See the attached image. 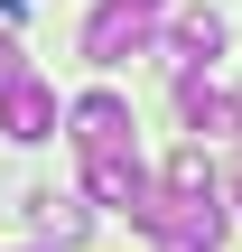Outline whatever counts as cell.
Listing matches in <instances>:
<instances>
[{"label":"cell","instance_id":"6da1fadb","mask_svg":"<svg viewBox=\"0 0 242 252\" xmlns=\"http://www.w3.org/2000/svg\"><path fill=\"white\" fill-rule=\"evenodd\" d=\"M140 234H149V252H224V206H215V196H168V187H159V206L140 215Z\"/></svg>","mask_w":242,"mask_h":252},{"label":"cell","instance_id":"7a4b0ae2","mask_svg":"<svg viewBox=\"0 0 242 252\" xmlns=\"http://www.w3.org/2000/svg\"><path fill=\"white\" fill-rule=\"evenodd\" d=\"M159 9H168V0H103V9L84 19V56H93V65H131V56L149 47Z\"/></svg>","mask_w":242,"mask_h":252},{"label":"cell","instance_id":"3957f363","mask_svg":"<svg viewBox=\"0 0 242 252\" xmlns=\"http://www.w3.org/2000/svg\"><path fill=\"white\" fill-rule=\"evenodd\" d=\"M84 196H93V206H112V215H131V224H140V215H149V206H159V178H149V168H140V159H131V150H93V159H84Z\"/></svg>","mask_w":242,"mask_h":252},{"label":"cell","instance_id":"277c9868","mask_svg":"<svg viewBox=\"0 0 242 252\" xmlns=\"http://www.w3.org/2000/svg\"><path fill=\"white\" fill-rule=\"evenodd\" d=\"M0 140H56V94H47V75L37 65H19V75H0Z\"/></svg>","mask_w":242,"mask_h":252},{"label":"cell","instance_id":"5b68a950","mask_svg":"<svg viewBox=\"0 0 242 252\" xmlns=\"http://www.w3.org/2000/svg\"><path fill=\"white\" fill-rule=\"evenodd\" d=\"M65 122H75V150H84V159H93V150H131V131H140L121 94H84Z\"/></svg>","mask_w":242,"mask_h":252},{"label":"cell","instance_id":"8992f818","mask_svg":"<svg viewBox=\"0 0 242 252\" xmlns=\"http://www.w3.org/2000/svg\"><path fill=\"white\" fill-rule=\"evenodd\" d=\"M28 224H37V243L75 252L84 234H93V206H84V196H56V187H37V196H28Z\"/></svg>","mask_w":242,"mask_h":252},{"label":"cell","instance_id":"52a82bcc","mask_svg":"<svg viewBox=\"0 0 242 252\" xmlns=\"http://www.w3.org/2000/svg\"><path fill=\"white\" fill-rule=\"evenodd\" d=\"M168 47H177V65H215L224 56V9H177V28H168Z\"/></svg>","mask_w":242,"mask_h":252},{"label":"cell","instance_id":"ba28073f","mask_svg":"<svg viewBox=\"0 0 242 252\" xmlns=\"http://www.w3.org/2000/svg\"><path fill=\"white\" fill-rule=\"evenodd\" d=\"M159 187H168V196H224V178H215L205 150H177V159L159 168Z\"/></svg>","mask_w":242,"mask_h":252},{"label":"cell","instance_id":"9c48e42d","mask_svg":"<svg viewBox=\"0 0 242 252\" xmlns=\"http://www.w3.org/2000/svg\"><path fill=\"white\" fill-rule=\"evenodd\" d=\"M19 65H28V56H19V47H9V37H0V75H19Z\"/></svg>","mask_w":242,"mask_h":252},{"label":"cell","instance_id":"30bf717a","mask_svg":"<svg viewBox=\"0 0 242 252\" xmlns=\"http://www.w3.org/2000/svg\"><path fill=\"white\" fill-rule=\"evenodd\" d=\"M224 187H233V206H242V159H233V178H224Z\"/></svg>","mask_w":242,"mask_h":252},{"label":"cell","instance_id":"8fae6325","mask_svg":"<svg viewBox=\"0 0 242 252\" xmlns=\"http://www.w3.org/2000/svg\"><path fill=\"white\" fill-rule=\"evenodd\" d=\"M28 252H56V243H28Z\"/></svg>","mask_w":242,"mask_h":252}]
</instances>
